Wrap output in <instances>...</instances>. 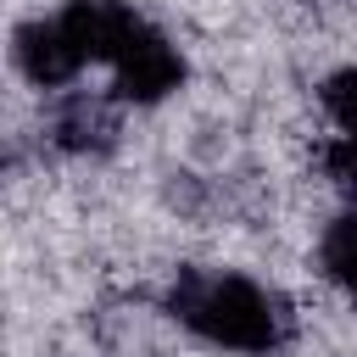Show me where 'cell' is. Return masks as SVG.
<instances>
[{"mask_svg":"<svg viewBox=\"0 0 357 357\" xmlns=\"http://www.w3.org/2000/svg\"><path fill=\"white\" fill-rule=\"evenodd\" d=\"M167 312L206 346H223L240 357H268L290 335L284 301L234 268H184L167 284Z\"/></svg>","mask_w":357,"mask_h":357,"instance_id":"obj_1","label":"cell"},{"mask_svg":"<svg viewBox=\"0 0 357 357\" xmlns=\"http://www.w3.org/2000/svg\"><path fill=\"white\" fill-rule=\"evenodd\" d=\"M112 84H117L123 100L156 106V100H167V95L184 84V56H178V45H173L156 22H139V28L128 33V45L112 56Z\"/></svg>","mask_w":357,"mask_h":357,"instance_id":"obj_2","label":"cell"},{"mask_svg":"<svg viewBox=\"0 0 357 357\" xmlns=\"http://www.w3.org/2000/svg\"><path fill=\"white\" fill-rule=\"evenodd\" d=\"M11 61L33 89H61L84 73V56L73 45V33L61 28V17H33L11 33Z\"/></svg>","mask_w":357,"mask_h":357,"instance_id":"obj_3","label":"cell"},{"mask_svg":"<svg viewBox=\"0 0 357 357\" xmlns=\"http://www.w3.org/2000/svg\"><path fill=\"white\" fill-rule=\"evenodd\" d=\"M139 22H145V17H139L128 0H67V6H61V28L73 33L84 67H89V61H106V67H112V56L128 45V33H134Z\"/></svg>","mask_w":357,"mask_h":357,"instance_id":"obj_4","label":"cell"},{"mask_svg":"<svg viewBox=\"0 0 357 357\" xmlns=\"http://www.w3.org/2000/svg\"><path fill=\"white\" fill-rule=\"evenodd\" d=\"M50 145L67 151V156H100V151H112V145H117V117H112V106H106L100 95H84V89L61 95V100L50 106Z\"/></svg>","mask_w":357,"mask_h":357,"instance_id":"obj_5","label":"cell"},{"mask_svg":"<svg viewBox=\"0 0 357 357\" xmlns=\"http://www.w3.org/2000/svg\"><path fill=\"white\" fill-rule=\"evenodd\" d=\"M318 268H324V279H335L340 290L357 296V206L340 212V218L324 229V240H318Z\"/></svg>","mask_w":357,"mask_h":357,"instance_id":"obj_6","label":"cell"},{"mask_svg":"<svg viewBox=\"0 0 357 357\" xmlns=\"http://www.w3.org/2000/svg\"><path fill=\"white\" fill-rule=\"evenodd\" d=\"M318 173H324V184L335 195H346L357 206V139L351 134H335V139L318 145Z\"/></svg>","mask_w":357,"mask_h":357,"instance_id":"obj_7","label":"cell"},{"mask_svg":"<svg viewBox=\"0 0 357 357\" xmlns=\"http://www.w3.org/2000/svg\"><path fill=\"white\" fill-rule=\"evenodd\" d=\"M318 100H324V117L335 123V134H351L357 139V67L329 73L324 89H318Z\"/></svg>","mask_w":357,"mask_h":357,"instance_id":"obj_8","label":"cell"}]
</instances>
